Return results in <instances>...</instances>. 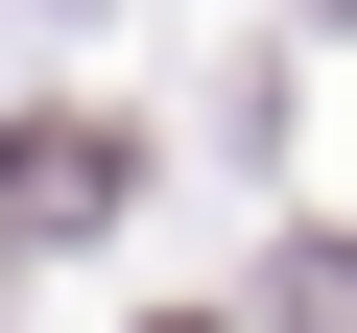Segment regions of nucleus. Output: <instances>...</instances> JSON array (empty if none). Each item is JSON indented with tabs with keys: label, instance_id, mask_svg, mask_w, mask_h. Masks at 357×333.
Returning <instances> with one entry per match:
<instances>
[{
	"label": "nucleus",
	"instance_id": "1",
	"mask_svg": "<svg viewBox=\"0 0 357 333\" xmlns=\"http://www.w3.org/2000/svg\"><path fill=\"white\" fill-rule=\"evenodd\" d=\"M143 191V119H96V95H48V119H0V238H96Z\"/></svg>",
	"mask_w": 357,
	"mask_h": 333
},
{
	"label": "nucleus",
	"instance_id": "2",
	"mask_svg": "<svg viewBox=\"0 0 357 333\" xmlns=\"http://www.w3.org/2000/svg\"><path fill=\"white\" fill-rule=\"evenodd\" d=\"M262 309H286V333H357V238H286V262H262Z\"/></svg>",
	"mask_w": 357,
	"mask_h": 333
},
{
	"label": "nucleus",
	"instance_id": "3",
	"mask_svg": "<svg viewBox=\"0 0 357 333\" xmlns=\"http://www.w3.org/2000/svg\"><path fill=\"white\" fill-rule=\"evenodd\" d=\"M143 333H215V309H143Z\"/></svg>",
	"mask_w": 357,
	"mask_h": 333
},
{
	"label": "nucleus",
	"instance_id": "4",
	"mask_svg": "<svg viewBox=\"0 0 357 333\" xmlns=\"http://www.w3.org/2000/svg\"><path fill=\"white\" fill-rule=\"evenodd\" d=\"M310 24H357V0H310Z\"/></svg>",
	"mask_w": 357,
	"mask_h": 333
}]
</instances>
